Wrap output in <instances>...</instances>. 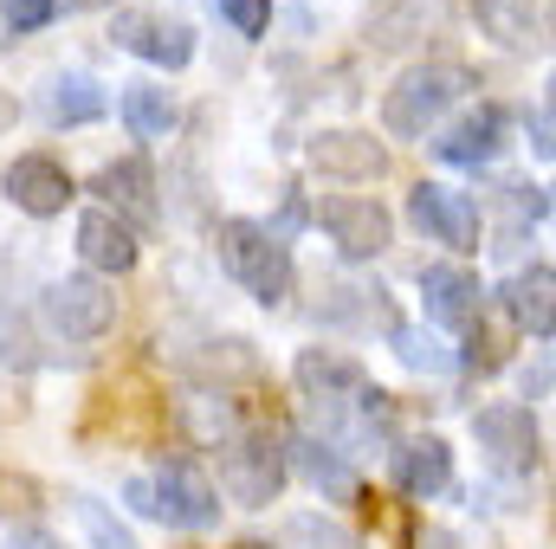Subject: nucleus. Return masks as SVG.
<instances>
[{"instance_id":"27","label":"nucleus","mask_w":556,"mask_h":549,"mask_svg":"<svg viewBox=\"0 0 556 549\" xmlns=\"http://www.w3.org/2000/svg\"><path fill=\"white\" fill-rule=\"evenodd\" d=\"M214 13H220L240 39H266V26H273V0H214Z\"/></svg>"},{"instance_id":"8","label":"nucleus","mask_w":556,"mask_h":549,"mask_svg":"<svg viewBox=\"0 0 556 549\" xmlns=\"http://www.w3.org/2000/svg\"><path fill=\"white\" fill-rule=\"evenodd\" d=\"M311 220L330 233V246H337L350 266L382 259V253H389V240H395V214H389L382 201H369V194H330V201H317V214H311Z\"/></svg>"},{"instance_id":"12","label":"nucleus","mask_w":556,"mask_h":549,"mask_svg":"<svg viewBox=\"0 0 556 549\" xmlns=\"http://www.w3.org/2000/svg\"><path fill=\"white\" fill-rule=\"evenodd\" d=\"M420 310H427V323L446 336V330H472L479 317H485V284L472 266H453V259H440V266H420Z\"/></svg>"},{"instance_id":"3","label":"nucleus","mask_w":556,"mask_h":549,"mask_svg":"<svg viewBox=\"0 0 556 549\" xmlns=\"http://www.w3.org/2000/svg\"><path fill=\"white\" fill-rule=\"evenodd\" d=\"M472 91V72L466 65H446V59H420V65H408L389 91H382V130L395 142H420L433 137L440 124H446V111L459 104Z\"/></svg>"},{"instance_id":"23","label":"nucleus","mask_w":556,"mask_h":549,"mask_svg":"<svg viewBox=\"0 0 556 549\" xmlns=\"http://www.w3.org/2000/svg\"><path fill=\"white\" fill-rule=\"evenodd\" d=\"M389 349H395L402 369H415V375H453V369H459V349H453L440 330H427V323H389Z\"/></svg>"},{"instance_id":"5","label":"nucleus","mask_w":556,"mask_h":549,"mask_svg":"<svg viewBox=\"0 0 556 549\" xmlns=\"http://www.w3.org/2000/svg\"><path fill=\"white\" fill-rule=\"evenodd\" d=\"M285 478H291V472H285V439H278L273 426H240V433L220 439V491H227L240 511L278 505Z\"/></svg>"},{"instance_id":"29","label":"nucleus","mask_w":556,"mask_h":549,"mask_svg":"<svg viewBox=\"0 0 556 549\" xmlns=\"http://www.w3.org/2000/svg\"><path fill=\"white\" fill-rule=\"evenodd\" d=\"M525 137L538 149V162H551L556 155V124H551V98H538L531 111H525Z\"/></svg>"},{"instance_id":"7","label":"nucleus","mask_w":556,"mask_h":549,"mask_svg":"<svg viewBox=\"0 0 556 549\" xmlns=\"http://www.w3.org/2000/svg\"><path fill=\"white\" fill-rule=\"evenodd\" d=\"M472 439H479L485 465L505 472V478H531V472L544 465V426H538V413L518 408V401L479 408L472 413Z\"/></svg>"},{"instance_id":"25","label":"nucleus","mask_w":556,"mask_h":549,"mask_svg":"<svg viewBox=\"0 0 556 549\" xmlns=\"http://www.w3.org/2000/svg\"><path fill=\"white\" fill-rule=\"evenodd\" d=\"M72 505H78V524H85V544H91V549H142L137 537H130V524H124V518H117L104 498L78 491Z\"/></svg>"},{"instance_id":"32","label":"nucleus","mask_w":556,"mask_h":549,"mask_svg":"<svg viewBox=\"0 0 556 549\" xmlns=\"http://www.w3.org/2000/svg\"><path fill=\"white\" fill-rule=\"evenodd\" d=\"M240 549H266V544H240Z\"/></svg>"},{"instance_id":"15","label":"nucleus","mask_w":556,"mask_h":549,"mask_svg":"<svg viewBox=\"0 0 556 549\" xmlns=\"http://www.w3.org/2000/svg\"><path fill=\"white\" fill-rule=\"evenodd\" d=\"M304 162L324 175V181H382L389 175V149L369 137V130H317Z\"/></svg>"},{"instance_id":"9","label":"nucleus","mask_w":556,"mask_h":549,"mask_svg":"<svg viewBox=\"0 0 556 549\" xmlns=\"http://www.w3.org/2000/svg\"><path fill=\"white\" fill-rule=\"evenodd\" d=\"M111 39H117L130 59L155 65V72H188V65H194V26L175 20V13H162V7H124V13L111 20Z\"/></svg>"},{"instance_id":"24","label":"nucleus","mask_w":556,"mask_h":549,"mask_svg":"<svg viewBox=\"0 0 556 549\" xmlns=\"http://www.w3.org/2000/svg\"><path fill=\"white\" fill-rule=\"evenodd\" d=\"M278 549H363L350 524H337L330 511H291L278 524Z\"/></svg>"},{"instance_id":"21","label":"nucleus","mask_w":556,"mask_h":549,"mask_svg":"<svg viewBox=\"0 0 556 549\" xmlns=\"http://www.w3.org/2000/svg\"><path fill=\"white\" fill-rule=\"evenodd\" d=\"M98 117H111V91H104L91 72H59V78H46V124H52V130H85V124H98Z\"/></svg>"},{"instance_id":"13","label":"nucleus","mask_w":556,"mask_h":549,"mask_svg":"<svg viewBox=\"0 0 556 549\" xmlns=\"http://www.w3.org/2000/svg\"><path fill=\"white\" fill-rule=\"evenodd\" d=\"M505 142H511L505 104H472L466 117H453L446 130H433V155H440L446 168H485V162L505 155Z\"/></svg>"},{"instance_id":"11","label":"nucleus","mask_w":556,"mask_h":549,"mask_svg":"<svg viewBox=\"0 0 556 549\" xmlns=\"http://www.w3.org/2000/svg\"><path fill=\"white\" fill-rule=\"evenodd\" d=\"M408 220L433 246H453V253L479 246V201L459 194V188H446V181H415L408 188Z\"/></svg>"},{"instance_id":"2","label":"nucleus","mask_w":556,"mask_h":549,"mask_svg":"<svg viewBox=\"0 0 556 549\" xmlns=\"http://www.w3.org/2000/svg\"><path fill=\"white\" fill-rule=\"evenodd\" d=\"M214 253H220V272L233 278L253 304H266V310H278L291 297V284H298L291 240H278L266 220H220Z\"/></svg>"},{"instance_id":"16","label":"nucleus","mask_w":556,"mask_h":549,"mask_svg":"<svg viewBox=\"0 0 556 549\" xmlns=\"http://www.w3.org/2000/svg\"><path fill=\"white\" fill-rule=\"evenodd\" d=\"M472 20L492 46L531 59V52H551V7L544 0H472Z\"/></svg>"},{"instance_id":"28","label":"nucleus","mask_w":556,"mask_h":549,"mask_svg":"<svg viewBox=\"0 0 556 549\" xmlns=\"http://www.w3.org/2000/svg\"><path fill=\"white\" fill-rule=\"evenodd\" d=\"M59 7L65 0H0V20H7V33H46L59 20Z\"/></svg>"},{"instance_id":"4","label":"nucleus","mask_w":556,"mask_h":549,"mask_svg":"<svg viewBox=\"0 0 556 549\" xmlns=\"http://www.w3.org/2000/svg\"><path fill=\"white\" fill-rule=\"evenodd\" d=\"M124 505L137 511V518H155V524H168V531H214L220 524V491L188 465V459H175V465H162V472H149V478H124Z\"/></svg>"},{"instance_id":"31","label":"nucleus","mask_w":556,"mask_h":549,"mask_svg":"<svg viewBox=\"0 0 556 549\" xmlns=\"http://www.w3.org/2000/svg\"><path fill=\"white\" fill-rule=\"evenodd\" d=\"M13 117H20V104H13V91H0V137L13 130Z\"/></svg>"},{"instance_id":"20","label":"nucleus","mask_w":556,"mask_h":549,"mask_svg":"<svg viewBox=\"0 0 556 549\" xmlns=\"http://www.w3.org/2000/svg\"><path fill=\"white\" fill-rule=\"evenodd\" d=\"M91 194H104V214L130 220V227H149L155 220V168L142 155H124V162H104Z\"/></svg>"},{"instance_id":"30","label":"nucleus","mask_w":556,"mask_h":549,"mask_svg":"<svg viewBox=\"0 0 556 549\" xmlns=\"http://www.w3.org/2000/svg\"><path fill=\"white\" fill-rule=\"evenodd\" d=\"M0 549H65V544H59L52 531H39V524H26V531H13V537H7Z\"/></svg>"},{"instance_id":"19","label":"nucleus","mask_w":556,"mask_h":549,"mask_svg":"<svg viewBox=\"0 0 556 549\" xmlns=\"http://www.w3.org/2000/svg\"><path fill=\"white\" fill-rule=\"evenodd\" d=\"M498 304H505V317H511L518 330H531L538 343L556 336V272L544 266V259L505 278V284H498Z\"/></svg>"},{"instance_id":"18","label":"nucleus","mask_w":556,"mask_h":549,"mask_svg":"<svg viewBox=\"0 0 556 549\" xmlns=\"http://www.w3.org/2000/svg\"><path fill=\"white\" fill-rule=\"evenodd\" d=\"M389 472H395V485L408 491V498H440L446 485H453V446L440 439V433H415V439H395V452H389Z\"/></svg>"},{"instance_id":"6","label":"nucleus","mask_w":556,"mask_h":549,"mask_svg":"<svg viewBox=\"0 0 556 549\" xmlns=\"http://www.w3.org/2000/svg\"><path fill=\"white\" fill-rule=\"evenodd\" d=\"M39 323H46L52 343H98V336H111V323H117V291L91 272L52 278V284L39 291Z\"/></svg>"},{"instance_id":"14","label":"nucleus","mask_w":556,"mask_h":549,"mask_svg":"<svg viewBox=\"0 0 556 549\" xmlns=\"http://www.w3.org/2000/svg\"><path fill=\"white\" fill-rule=\"evenodd\" d=\"M78 259H85V272L91 278H124L142 266V240L130 220H117V214H104V207H85L78 214Z\"/></svg>"},{"instance_id":"10","label":"nucleus","mask_w":556,"mask_h":549,"mask_svg":"<svg viewBox=\"0 0 556 549\" xmlns=\"http://www.w3.org/2000/svg\"><path fill=\"white\" fill-rule=\"evenodd\" d=\"M0 194L26 214V220H59L72 201H78V181H72V168L59 162V155H13L7 168H0Z\"/></svg>"},{"instance_id":"26","label":"nucleus","mask_w":556,"mask_h":549,"mask_svg":"<svg viewBox=\"0 0 556 549\" xmlns=\"http://www.w3.org/2000/svg\"><path fill=\"white\" fill-rule=\"evenodd\" d=\"M505 214H511V233H525V227H544L551 220V188L538 181H518V188H505Z\"/></svg>"},{"instance_id":"17","label":"nucleus","mask_w":556,"mask_h":549,"mask_svg":"<svg viewBox=\"0 0 556 549\" xmlns=\"http://www.w3.org/2000/svg\"><path fill=\"white\" fill-rule=\"evenodd\" d=\"M285 472H298L311 491H324L330 505H343V498H356V465L343 459V446H330V439H317V433H291L285 439Z\"/></svg>"},{"instance_id":"22","label":"nucleus","mask_w":556,"mask_h":549,"mask_svg":"<svg viewBox=\"0 0 556 549\" xmlns=\"http://www.w3.org/2000/svg\"><path fill=\"white\" fill-rule=\"evenodd\" d=\"M117 111H124V130L137 142H168L175 124H181V104H175L168 85H124Z\"/></svg>"},{"instance_id":"1","label":"nucleus","mask_w":556,"mask_h":549,"mask_svg":"<svg viewBox=\"0 0 556 549\" xmlns=\"http://www.w3.org/2000/svg\"><path fill=\"white\" fill-rule=\"evenodd\" d=\"M291 388H298V401L317 413V439H389L395 433V395L389 388H376L369 375H363V362L356 356H343V349H324V343H311V349H298L291 356Z\"/></svg>"}]
</instances>
